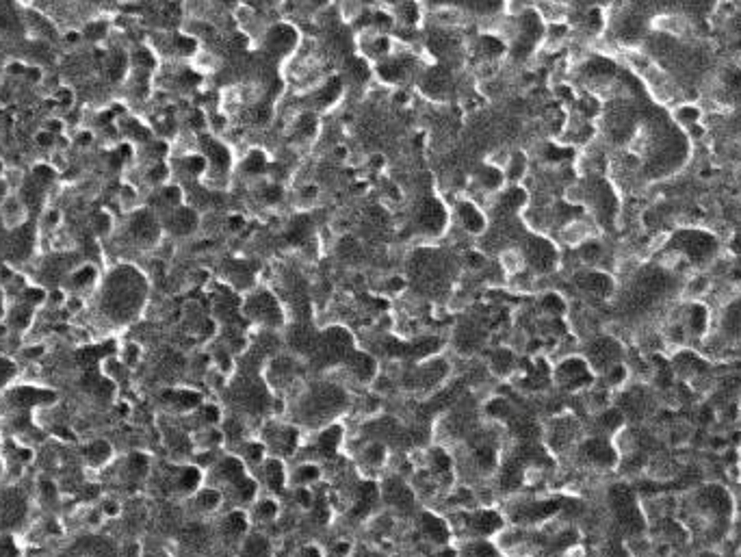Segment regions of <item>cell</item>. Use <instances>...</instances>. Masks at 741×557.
<instances>
[{"label": "cell", "instance_id": "1", "mask_svg": "<svg viewBox=\"0 0 741 557\" xmlns=\"http://www.w3.org/2000/svg\"><path fill=\"white\" fill-rule=\"evenodd\" d=\"M718 239L707 230H698V228H687V230H678L670 239V254L674 258L685 261L692 267H702L711 263L718 254Z\"/></svg>", "mask_w": 741, "mask_h": 557}, {"label": "cell", "instance_id": "2", "mask_svg": "<svg viewBox=\"0 0 741 557\" xmlns=\"http://www.w3.org/2000/svg\"><path fill=\"white\" fill-rule=\"evenodd\" d=\"M449 221H451V215H449L447 207L442 204V199H438V197L423 195V199L412 211V225H414V230L423 237L445 235Z\"/></svg>", "mask_w": 741, "mask_h": 557}, {"label": "cell", "instance_id": "3", "mask_svg": "<svg viewBox=\"0 0 741 557\" xmlns=\"http://www.w3.org/2000/svg\"><path fill=\"white\" fill-rule=\"evenodd\" d=\"M243 313L265 327H280L284 323V308L271 291H254L243 303Z\"/></svg>", "mask_w": 741, "mask_h": 557}, {"label": "cell", "instance_id": "4", "mask_svg": "<svg viewBox=\"0 0 741 557\" xmlns=\"http://www.w3.org/2000/svg\"><path fill=\"white\" fill-rule=\"evenodd\" d=\"M523 258L525 267L533 269L535 273H549L559 265V251L553 241H549L544 235H531L523 243Z\"/></svg>", "mask_w": 741, "mask_h": 557}, {"label": "cell", "instance_id": "5", "mask_svg": "<svg viewBox=\"0 0 741 557\" xmlns=\"http://www.w3.org/2000/svg\"><path fill=\"white\" fill-rule=\"evenodd\" d=\"M261 41H263L265 53L271 57H277V59H289L301 44L297 29L291 27V24H284V22L267 27L265 33L261 35Z\"/></svg>", "mask_w": 741, "mask_h": 557}, {"label": "cell", "instance_id": "6", "mask_svg": "<svg viewBox=\"0 0 741 557\" xmlns=\"http://www.w3.org/2000/svg\"><path fill=\"white\" fill-rule=\"evenodd\" d=\"M453 219L457 228L468 237H481L488 230V217H485L481 204L473 197H462L453 204Z\"/></svg>", "mask_w": 741, "mask_h": 557}, {"label": "cell", "instance_id": "7", "mask_svg": "<svg viewBox=\"0 0 741 557\" xmlns=\"http://www.w3.org/2000/svg\"><path fill=\"white\" fill-rule=\"evenodd\" d=\"M555 379L566 391H579L592 382V367L583 358H566L557 365Z\"/></svg>", "mask_w": 741, "mask_h": 557}, {"label": "cell", "instance_id": "8", "mask_svg": "<svg viewBox=\"0 0 741 557\" xmlns=\"http://www.w3.org/2000/svg\"><path fill=\"white\" fill-rule=\"evenodd\" d=\"M611 503H613V512H616L618 520L629 529L633 534L642 531V514L640 508H637L635 497L631 494V490L627 488H613L611 490Z\"/></svg>", "mask_w": 741, "mask_h": 557}, {"label": "cell", "instance_id": "9", "mask_svg": "<svg viewBox=\"0 0 741 557\" xmlns=\"http://www.w3.org/2000/svg\"><path fill=\"white\" fill-rule=\"evenodd\" d=\"M620 358H622V345H620L616 339H611V336H601V339H596V341L590 345V349H587V360H590L587 365H590L592 369L603 371V373H605L609 367L618 365Z\"/></svg>", "mask_w": 741, "mask_h": 557}, {"label": "cell", "instance_id": "10", "mask_svg": "<svg viewBox=\"0 0 741 557\" xmlns=\"http://www.w3.org/2000/svg\"><path fill=\"white\" fill-rule=\"evenodd\" d=\"M577 287L592 295V297H598V299H607L613 289H616V284H613V277L601 269H585L577 275Z\"/></svg>", "mask_w": 741, "mask_h": 557}, {"label": "cell", "instance_id": "11", "mask_svg": "<svg viewBox=\"0 0 741 557\" xmlns=\"http://www.w3.org/2000/svg\"><path fill=\"white\" fill-rule=\"evenodd\" d=\"M581 455L592 464L611 466L616 462V449H613L605 438H590L581 445Z\"/></svg>", "mask_w": 741, "mask_h": 557}, {"label": "cell", "instance_id": "12", "mask_svg": "<svg viewBox=\"0 0 741 557\" xmlns=\"http://www.w3.org/2000/svg\"><path fill=\"white\" fill-rule=\"evenodd\" d=\"M683 330L687 334H694V336H704V332L709 330V308L704 306V303L700 301H692L689 306L685 308V315H683Z\"/></svg>", "mask_w": 741, "mask_h": 557}, {"label": "cell", "instance_id": "13", "mask_svg": "<svg viewBox=\"0 0 741 557\" xmlns=\"http://www.w3.org/2000/svg\"><path fill=\"white\" fill-rule=\"evenodd\" d=\"M384 497L388 501V505H393V508H410V505L414 503V494L412 490L407 488L401 479H388L386 486H384Z\"/></svg>", "mask_w": 741, "mask_h": 557}, {"label": "cell", "instance_id": "14", "mask_svg": "<svg viewBox=\"0 0 741 557\" xmlns=\"http://www.w3.org/2000/svg\"><path fill=\"white\" fill-rule=\"evenodd\" d=\"M263 479L265 484L271 492H280L284 486H287V471H284V464L280 458H267L263 464Z\"/></svg>", "mask_w": 741, "mask_h": 557}, {"label": "cell", "instance_id": "15", "mask_svg": "<svg viewBox=\"0 0 741 557\" xmlns=\"http://www.w3.org/2000/svg\"><path fill=\"white\" fill-rule=\"evenodd\" d=\"M722 330L728 339L741 341V297L728 301L722 313Z\"/></svg>", "mask_w": 741, "mask_h": 557}, {"label": "cell", "instance_id": "16", "mask_svg": "<svg viewBox=\"0 0 741 557\" xmlns=\"http://www.w3.org/2000/svg\"><path fill=\"white\" fill-rule=\"evenodd\" d=\"M471 527L479 536H492L503 527V518L492 510H481L471 516Z\"/></svg>", "mask_w": 741, "mask_h": 557}, {"label": "cell", "instance_id": "17", "mask_svg": "<svg viewBox=\"0 0 741 557\" xmlns=\"http://www.w3.org/2000/svg\"><path fill=\"white\" fill-rule=\"evenodd\" d=\"M559 505L557 503H551V501H540V503H529L525 505L523 510H518L516 514V520L518 523H540V520H546L549 516H553L557 512Z\"/></svg>", "mask_w": 741, "mask_h": 557}, {"label": "cell", "instance_id": "18", "mask_svg": "<svg viewBox=\"0 0 741 557\" xmlns=\"http://www.w3.org/2000/svg\"><path fill=\"white\" fill-rule=\"evenodd\" d=\"M199 225V215L193 209H176L171 213V228L176 235H191Z\"/></svg>", "mask_w": 741, "mask_h": 557}, {"label": "cell", "instance_id": "19", "mask_svg": "<svg viewBox=\"0 0 741 557\" xmlns=\"http://www.w3.org/2000/svg\"><path fill=\"white\" fill-rule=\"evenodd\" d=\"M674 122L687 131H694L702 122V111L692 103H683L674 109Z\"/></svg>", "mask_w": 741, "mask_h": 557}, {"label": "cell", "instance_id": "20", "mask_svg": "<svg viewBox=\"0 0 741 557\" xmlns=\"http://www.w3.org/2000/svg\"><path fill=\"white\" fill-rule=\"evenodd\" d=\"M247 516L243 512H230L223 518V534L228 540H237L247 536Z\"/></svg>", "mask_w": 741, "mask_h": 557}, {"label": "cell", "instance_id": "21", "mask_svg": "<svg viewBox=\"0 0 741 557\" xmlns=\"http://www.w3.org/2000/svg\"><path fill=\"white\" fill-rule=\"evenodd\" d=\"M341 436H343V429H341L339 425L325 427L323 432L317 436V447H319V451L325 453V455H332V453L339 449V445H341Z\"/></svg>", "mask_w": 741, "mask_h": 557}, {"label": "cell", "instance_id": "22", "mask_svg": "<svg viewBox=\"0 0 741 557\" xmlns=\"http://www.w3.org/2000/svg\"><path fill=\"white\" fill-rule=\"evenodd\" d=\"M195 508L199 510V512H215V510H219L221 508V503H223V497H221V492L219 490H215V488H204V490H197L195 492Z\"/></svg>", "mask_w": 741, "mask_h": 557}, {"label": "cell", "instance_id": "23", "mask_svg": "<svg viewBox=\"0 0 741 557\" xmlns=\"http://www.w3.org/2000/svg\"><path fill=\"white\" fill-rule=\"evenodd\" d=\"M421 523H423V527H421L423 536L431 538L433 542H445V540H447L449 531H447V527H445V523H442L440 518L431 516V514H423Z\"/></svg>", "mask_w": 741, "mask_h": 557}, {"label": "cell", "instance_id": "24", "mask_svg": "<svg viewBox=\"0 0 741 557\" xmlns=\"http://www.w3.org/2000/svg\"><path fill=\"white\" fill-rule=\"evenodd\" d=\"M251 514H254V518H256L258 523L265 525V523H273V520L277 518L280 508H277V503H275L271 497H265V499H261L256 505H254Z\"/></svg>", "mask_w": 741, "mask_h": 557}, {"label": "cell", "instance_id": "25", "mask_svg": "<svg viewBox=\"0 0 741 557\" xmlns=\"http://www.w3.org/2000/svg\"><path fill=\"white\" fill-rule=\"evenodd\" d=\"M540 306H542L544 315H549L551 319H559L561 315L566 313V301H564V297H561L559 293H553V291L542 297Z\"/></svg>", "mask_w": 741, "mask_h": 557}, {"label": "cell", "instance_id": "26", "mask_svg": "<svg viewBox=\"0 0 741 557\" xmlns=\"http://www.w3.org/2000/svg\"><path fill=\"white\" fill-rule=\"evenodd\" d=\"M319 479H321V468H319L317 464H313V462H303V464L295 471L293 482H295L297 486H310V484L319 482Z\"/></svg>", "mask_w": 741, "mask_h": 557}, {"label": "cell", "instance_id": "27", "mask_svg": "<svg viewBox=\"0 0 741 557\" xmlns=\"http://www.w3.org/2000/svg\"><path fill=\"white\" fill-rule=\"evenodd\" d=\"M202 484V471L195 466H187L181 475H178V488L183 492H197V486Z\"/></svg>", "mask_w": 741, "mask_h": 557}, {"label": "cell", "instance_id": "28", "mask_svg": "<svg viewBox=\"0 0 741 557\" xmlns=\"http://www.w3.org/2000/svg\"><path fill=\"white\" fill-rule=\"evenodd\" d=\"M512 367H514V356H512V351H507V349H499V351H494V353H492V358H490V369H492L494 373L505 375V373H509V369H512Z\"/></svg>", "mask_w": 741, "mask_h": 557}, {"label": "cell", "instance_id": "29", "mask_svg": "<svg viewBox=\"0 0 741 557\" xmlns=\"http://www.w3.org/2000/svg\"><path fill=\"white\" fill-rule=\"evenodd\" d=\"M365 458H367V462L371 466H381L388 458V449H386V445H381V443H371L365 449Z\"/></svg>", "mask_w": 741, "mask_h": 557}, {"label": "cell", "instance_id": "30", "mask_svg": "<svg viewBox=\"0 0 741 557\" xmlns=\"http://www.w3.org/2000/svg\"><path fill=\"white\" fill-rule=\"evenodd\" d=\"M605 379H607L609 386H620L624 379H627V367L620 365V362L613 365V367H609V369L605 371Z\"/></svg>", "mask_w": 741, "mask_h": 557}, {"label": "cell", "instance_id": "31", "mask_svg": "<svg viewBox=\"0 0 741 557\" xmlns=\"http://www.w3.org/2000/svg\"><path fill=\"white\" fill-rule=\"evenodd\" d=\"M622 421H624V417L620 410H605V414L601 417V425L605 429H609V432H616V429L622 425Z\"/></svg>", "mask_w": 741, "mask_h": 557}, {"label": "cell", "instance_id": "32", "mask_svg": "<svg viewBox=\"0 0 741 557\" xmlns=\"http://www.w3.org/2000/svg\"><path fill=\"white\" fill-rule=\"evenodd\" d=\"M295 503L299 505L301 510H310V508H313L315 497H313V492H310L308 486H297V490H295Z\"/></svg>", "mask_w": 741, "mask_h": 557}, {"label": "cell", "instance_id": "33", "mask_svg": "<svg viewBox=\"0 0 741 557\" xmlns=\"http://www.w3.org/2000/svg\"><path fill=\"white\" fill-rule=\"evenodd\" d=\"M199 414L204 419V423L206 425H217L221 414H219V408H215L213 403H206V406H199Z\"/></svg>", "mask_w": 741, "mask_h": 557}, {"label": "cell", "instance_id": "34", "mask_svg": "<svg viewBox=\"0 0 741 557\" xmlns=\"http://www.w3.org/2000/svg\"><path fill=\"white\" fill-rule=\"evenodd\" d=\"M507 24H509V33H503V27H497V29H492L490 33H497L499 37H503L505 41H509V39L516 35V18H514V15L507 18ZM505 29H507V27H505Z\"/></svg>", "mask_w": 741, "mask_h": 557}, {"label": "cell", "instance_id": "35", "mask_svg": "<svg viewBox=\"0 0 741 557\" xmlns=\"http://www.w3.org/2000/svg\"><path fill=\"white\" fill-rule=\"evenodd\" d=\"M349 553H351V544L349 542H339L334 546V551H332V555H334V557H347Z\"/></svg>", "mask_w": 741, "mask_h": 557}, {"label": "cell", "instance_id": "36", "mask_svg": "<svg viewBox=\"0 0 741 557\" xmlns=\"http://www.w3.org/2000/svg\"><path fill=\"white\" fill-rule=\"evenodd\" d=\"M301 557H321V551L317 546H306L301 549Z\"/></svg>", "mask_w": 741, "mask_h": 557}, {"label": "cell", "instance_id": "37", "mask_svg": "<svg viewBox=\"0 0 741 557\" xmlns=\"http://www.w3.org/2000/svg\"><path fill=\"white\" fill-rule=\"evenodd\" d=\"M735 181H737V185L741 187V167L737 169V173H735Z\"/></svg>", "mask_w": 741, "mask_h": 557}]
</instances>
